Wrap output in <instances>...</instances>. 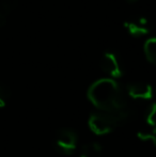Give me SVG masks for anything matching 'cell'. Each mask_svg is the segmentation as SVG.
Masks as SVG:
<instances>
[{"mask_svg":"<svg viewBox=\"0 0 156 157\" xmlns=\"http://www.w3.org/2000/svg\"><path fill=\"white\" fill-rule=\"evenodd\" d=\"M135 113V109H133L129 105L112 112H94L89 118V127L95 135H107L113 132L116 128L133 120Z\"/></svg>","mask_w":156,"mask_h":157,"instance_id":"cell-2","label":"cell"},{"mask_svg":"<svg viewBox=\"0 0 156 157\" xmlns=\"http://www.w3.org/2000/svg\"><path fill=\"white\" fill-rule=\"evenodd\" d=\"M13 9V3L10 0H2L0 2V28L6 24L11 11Z\"/></svg>","mask_w":156,"mask_h":157,"instance_id":"cell-9","label":"cell"},{"mask_svg":"<svg viewBox=\"0 0 156 157\" xmlns=\"http://www.w3.org/2000/svg\"><path fill=\"white\" fill-rule=\"evenodd\" d=\"M126 92L129 97L137 101H149L153 97V88L144 82L129 83L126 87Z\"/></svg>","mask_w":156,"mask_h":157,"instance_id":"cell-5","label":"cell"},{"mask_svg":"<svg viewBox=\"0 0 156 157\" xmlns=\"http://www.w3.org/2000/svg\"><path fill=\"white\" fill-rule=\"evenodd\" d=\"M103 151V147L100 142L92 141L82 145L79 157H100Z\"/></svg>","mask_w":156,"mask_h":157,"instance_id":"cell-7","label":"cell"},{"mask_svg":"<svg viewBox=\"0 0 156 157\" xmlns=\"http://www.w3.org/2000/svg\"><path fill=\"white\" fill-rule=\"evenodd\" d=\"M125 29L133 36H142V35L148 34L151 31V27L149 21L144 17H139L135 21H125L124 23Z\"/></svg>","mask_w":156,"mask_h":157,"instance_id":"cell-6","label":"cell"},{"mask_svg":"<svg viewBox=\"0 0 156 157\" xmlns=\"http://www.w3.org/2000/svg\"><path fill=\"white\" fill-rule=\"evenodd\" d=\"M77 144L78 137L73 129L63 128L57 132L54 147L58 153L67 156L72 155L77 149Z\"/></svg>","mask_w":156,"mask_h":157,"instance_id":"cell-3","label":"cell"},{"mask_svg":"<svg viewBox=\"0 0 156 157\" xmlns=\"http://www.w3.org/2000/svg\"><path fill=\"white\" fill-rule=\"evenodd\" d=\"M144 55L149 62L156 65V37H150L143 45Z\"/></svg>","mask_w":156,"mask_h":157,"instance_id":"cell-8","label":"cell"},{"mask_svg":"<svg viewBox=\"0 0 156 157\" xmlns=\"http://www.w3.org/2000/svg\"><path fill=\"white\" fill-rule=\"evenodd\" d=\"M146 122L153 128L156 127V103H152L146 109Z\"/></svg>","mask_w":156,"mask_h":157,"instance_id":"cell-10","label":"cell"},{"mask_svg":"<svg viewBox=\"0 0 156 157\" xmlns=\"http://www.w3.org/2000/svg\"><path fill=\"white\" fill-rule=\"evenodd\" d=\"M88 98L94 107L104 112L117 111L129 105L121 86L111 78L94 81L88 90Z\"/></svg>","mask_w":156,"mask_h":157,"instance_id":"cell-1","label":"cell"},{"mask_svg":"<svg viewBox=\"0 0 156 157\" xmlns=\"http://www.w3.org/2000/svg\"><path fill=\"white\" fill-rule=\"evenodd\" d=\"M10 98V92L3 86H0V108H3L6 106Z\"/></svg>","mask_w":156,"mask_h":157,"instance_id":"cell-12","label":"cell"},{"mask_svg":"<svg viewBox=\"0 0 156 157\" xmlns=\"http://www.w3.org/2000/svg\"><path fill=\"white\" fill-rule=\"evenodd\" d=\"M101 67L106 74L111 77V79L121 78L124 74L122 63L113 52H106L103 55L101 60Z\"/></svg>","mask_w":156,"mask_h":157,"instance_id":"cell-4","label":"cell"},{"mask_svg":"<svg viewBox=\"0 0 156 157\" xmlns=\"http://www.w3.org/2000/svg\"><path fill=\"white\" fill-rule=\"evenodd\" d=\"M131 1H135V0H131Z\"/></svg>","mask_w":156,"mask_h":157,"instance_id":"cell-13","label":"cell"},{"mask_svg":"<svg viewBox=\"0 0 156 157\" xmlns=\"http://www.w3.org/2000/svg\"><path fill=\"white\" fill-rule=\"evenodd\" d=\"M138 138H139L140 140H143V141H146V140L152 141L156 147V127L153 128V130L151 132H138Z\"/></svg>","mask_w":156,"mask_h":157,"instance_id":"cell-11","label":"cell"}]
</instances>
